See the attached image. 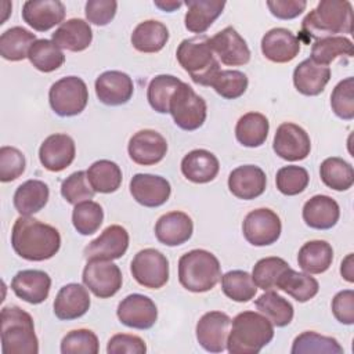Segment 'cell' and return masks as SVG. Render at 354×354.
<instances>
[{
    "instance_id": "1",
    "label": "cell",
    "mask_w": 354,
    "mask_h": 354,
    "mask_svg": "<svg viewBox=\"0 0 354 354\" xmlns=\"http://www.w3.org/2000/svg\"><path fill=\"white\" fill-rule=\"evenodd\" d=\"M14 252L29 261H44L54 257L61 248V235L50 224L30 216L15 220L11 231Z\"/></svg>"
},
{
    "instance_id": "2",
    "label": "cell",
    "mask_w": 354,
    "mask_h": 354,
    "mask_svg": "<svg viewBox=\"0 0 354 354\" xmlns=\"http://www.w3.org/2000/svg\"><path fill=\"white\" fill-rule=\"evenodd\" d=\"M353 32V6L350 1L322 0L311 10L301 22L300 37L304 43L322 37L336 36L337 33L351 35Z\"/></svg>"
},
{
    "instance_id": "3",
    "label": "cell",
    "mask_w": 354,
    "mask_h": 354,
    "mask_svg": "<svg viewBox=\"0 0 354 354\" xmlns=\"http://www.w3.org/2000/svg\"><path fill=\"white\" fill-rule=\"evenodd\" d=\"M227 339L231 354H257L274 337V325L261 313L242 311L231 321Z\"/></svg>"
},
{
    "instance_id": "4",
    "label": "cell",
    "mask_w": 354,
    "mask_h": 354,
    "mask_svg": "<svg viewBox=\"0 0 354 354\" xmlns=\"http://www.w3.org/2000/svg\"><path fill=\"white\" fill-rule=\"evenodd\" d=\"M1 351L4 354H37L39 340L33 318L18 306L3 307L0 313Z\"/></svg>"
},
{
    "instance_id": "5",
    "label": "cell",
    "mask_w": 354,
    "mask_h": 354,
    "mask_svg": "<svg viewBox=\"0 0 354 354\" xmlns=\"http://www.w3.org/2000/svg\"><path fill=\"white\" fill-rule=\"evenodd\" d=\"M176 57L181 68L201 86H210L214 76L221 71L212 50L210 37L206 35L184 39L177 47Z\"/></svg>"
},
{
    "instance_id": "6",
    "label": "cell",
    "mask_w": 354,
    "mask_h": 354,
    "mask_svg": "<svg viewBox=\"0 0 354 354\" xmlns=\"http://www.w3.org/2000/svg\"><path fill=\"white\" fill-rule=\"evenodd\" d=\"M221 278L218 259L205 250L194 249L178 259V281L183 288L194 293L212 290Z\"/></svg>"
},
{
    "instance_id": "7",
    "label": "cell",
    "mask_w": 354,
    "mask_h": 354,
    "mask_svg": "<svg viewBox=\"0 0 354 354\" xmlns=\"http://www.w3.org/2000/svg\"><path fill=\"white\" fill-rule=\"evenodd\" d=\"M169 112L180 129L194 131L205 123L207 105L188 83L181 82L170 98Z\"/></svg>"
},
{
    "instance_id": "8",
    "label": "cell",
    "mask_w": 354,
    "mask_h": 354,
    "mask_svg": "<svg viewBox=\"0 0 354 354\" xmlns=\"http://www.w3.org/2000/svg\"><path fill=\"white\" fill-rule=\"evenodd\" d=\"M48 101L51 109L62 118L76 116L82 113L88 101V90L83 79L77 76H66L50 87Z\"/></svg>"
},
{
    "instance_id": "9",
    "label": "cell",
    "mask_w": 354,
    "mask_h": 354,
    "mask_svg": "<svg viewBox=\"0 0 354 354\" xmlns=\"http://www.w3.org/2000/svg\"><path fill=\"white\" fill-rule=\"evenodd\" d=\"M130 272L141 286L159 289L169 281V260L158 249L147 248L136 253Z\"/></svg>"
},
{
    "instance_id": "10",
    "label": "cell",
    "mask_w": 354,
    "mask_h": 354,
    "mask_svg": "<svg viewBox=\"0 0 354 354\" xmlns=\"http://www.w3.org/2000/svg\"><path fill=\"white\" fill-rule=\"evenodd\" d=\"M282 231L279 216L267 207L249 212L242 223L245 239L253 246H268L275 243Z\"/></svg>"
},
{
    "instance_id": "11",
    "label": "cell",
    "mask_w": 354,
    "mask_h": 354,
    "mask_svg": "<svg viewBox=\"0 0 354 354\" xmlns=\"http://www.w3.org/2000/svg\"><path fill=\"white\" fill-rule=\"evenodd\" d=\"M82 279L86 288L100 299L115 296L123 283L120 268L111 260H88Z\"/></svg>"
},
{
    "instance_id": "12",
    "label": "cell",
    "mask_w": 354,
    "mask_h": 354,
    "mask_svg": "<svg viewBox=\"0 0 354 354\" xmlns=\"http://www.w3.org/2000/svg\"><path fill=\"white\" fill-rule=\"evenodd\" d=\"M272 149L281 159L289 162L303 160L310 155L311 140L303 127L292 122H285L275 131Z\"/></svg>"
},
{
    "instance_id": "13",
    "label": "cell",
    "mask_w": 354,
    "mask_h": 354,
    "mask_svg": "<svg viewBox=\"0 0 354 354\" xmlns=\"http://www.w3.org/2000/svg\"><path fill=\"white\" fill-rule=\"evenodd\" d=\"M231 318L223 311H209L196 324V340L209 353H223L227 348V339Z\"/></svg>"
},
{
    "instance_id": "14",
    "label": "cell",
    "mask_w": 354,
    "mask_h": 354,
    "mask_svg": "<svg viewBox=\"0 0 354 354\" xmlns=\"http://www.w3.org/2000/svg\"><path fill=\"white\" fill-rule=\"evenodd\" d=\"M119 321L133 329H149L158 319V308L152 299L145 295L133 293L126 296L118 306Z\"/></svg>"
},
{
    "instance_id": "15",
    "label": "cell",
    "mask_w": 354,
    "mask_h": 354,
    "mask_svg": "<svg viewBox=\"0 0 354 354\" xmlns=\"http://www.w3.org/2000/svg\"><path fill=\"white\" fill-rule=\"evenodd\" d=\"M129 248V232L124 227L113 224L106 227L100 236L84 248V259L88 260H116Z\"/></svg>"
},
{
    "instance_id": "16",
    "label": "cell",
    "mask_w": 354,
    "mask_h": 354,
    "mask_svg": "<svg viewBox=\"0 0 354 354\" xmlns=\"http://www.w3.org/2000/svg\"><path fill=\"white\" fill-rule=\"evenodd\" d=\"M127 152L134 163L141 166H152L165 158L167 152V142L160 133L151 129H144L131 136L129 140Z\"/></svg>"
},
{
    "instance_id": "17",
    "label": "cell",
    "mask_w": 354,
    "mask_h": 354,
    "mask_svg": "<svg viewBox=\"0 0 354 354\" xmlns=\"http://www.w3.org/2000/svg\"><path fill=\"white\" fill-rule=\"evenodd\" d=\"M129 188L133 199L145 207L162 206L171 194V185L165 177L148 173L134 174Z\"/></svg>"
},
{
    "instance_id": "18",
    "label": "cell",
    "mask_w": 354,
    "mask_h": 354,
    "mask_svg": "<svg viewBox=\"0 0 354 354\" xmlns=\"http://www.w3.org/2000/svg\"><path fill=\"white\" fill-rule=\"evenodd\" d=\"M76 155L75 141L71 136L55 133L48 136L39 148V159L44 169L58 173L73 162Z\"/></svg>"
},
{
    "instance_id": "19",
    "label": "cell",
    "mask_w": 354,
    "mask_h": 354,
    "mask_svg": "<svg viewBox=\"0 0 354 354\" xmlns=\"http://www.w3.org/2000/svg\"><path fill=\"white\" fill-rule=\"evenodd\" d=\"M134 93L131 77L122 71H106L95 79L97 98L109 106H119L130 101Z\"/></svg>"
},
{
    "instance_id": "20",
    "label": "cell",
    "mask_w": 354,
    "mask_h": 354,
    "mask_svg": "<svg viewBox=\"0 0 354 354\" xmlns=\"http://www.w3.org/2000/svg\"><path fill=\"white\" fill-rule=\"evenodd\" d=\"M213 53L228 66H241L250 61V50L245 39L232 26H227L210 39Z\"/></svg>"
},
{
    "instance_id": "21",
    "label": "cell",
    "mask_w": 354,
    "mask_h": 354,
    "mask_svg": "<svg viewBox=\"0 0 354 354\" xmlns=\"http://www.w3.org/2000/svg\"><path fill=\"white\" fill-rule=\"evenodd\" d=\"M65 18V6L59 0H28L22 6V19L37 32H47Z\"/></svg>"
},
{
    "instance_id": "22",
    "label": "cell",
    "mask_w": 354,
    "mask_h": 354,
    "mask_svg": "<svg viewBox=\"0 0 354 354\" xmlns=\"http://www.w3.org/2000/svg\"><path fill=\"white\" fill-rule=\"evenodd\" d=\"M299 51V37L286 28H272L261 39V53L271 62H290L297 57Z\"/></svg>"
},
{
    "instance_id": "23",
    "label": "cell",
    "mask_w": 354,
    "mask_h": 354,
    "mask_svg": "<svg viewBox=\"0 0 354 354\" xmlns=\"http://www.w3.org/2000/svg\"><path fill=\"white\" fill-rule=\"evenodd\" d=\"M11 289L21 300L29 304H40L48 297L51 278L41 270H22L14 275Z\"/></svg>"
},
{
    "instance_id": "24",
    "label": "cell",
    "mask_w": 354,
    "mask_h": 354,
    "mask_svg": "<svg viewBox=\"0 0 354 354\" xmlns=\"http://www.w3.org/2000/svg\"><path fill=\"white\" fill-rule=\"evenodd\" d=\"M266 173L256 165L238 166L228 176V188L231 194L243 201L260 196L266 191Z\"/></svg>"
},
{
    "instance_id": "25",
    "label": "cell",
    "mask_w": 354,
    "mask_h": 354,
    "mask_svg": "<svg viewBox=\"0 0 354 354\" xmlns=\"http://www.w3.org/2000/svg\"><path fill=\"white\" fill-rule=\"evenodd\" d=\"M90 296L80 283H68L62 286L54 300V314L58 319L71 321L83 317L90 308Z\"/></svg>"
},
{
    "instance_id": "26",
    "label": "cell",
    "mask_w": 354,
    "mask_h": 354,
    "mask_svg": "<svg viewBox=\"0 0 354 354\" xmlns=\"http://www.w3.org/2000/svg\"><path fill=\"white\" fill-rule=\"evenodd\" d=\"M194 232V223L184 212H169L160 216L155 224L156 239L166 246L185 243Z\"/></svg>"
},
{
    "instance_id": "27",
    "label": "cell",
    "mask_w": 354,
    "mask_h": 354,
    "mask_svg": "<svg viewBox=\"0 0 354 354\" xmlns=\"http://www.w3.org/2000/svg\"><path fill=\"white\" fill-rule=\"evenodd\" d=\"M218 170L220 163L217 156L207 149H194L181 160L183 176L195 184L210 183L216 178Z\"/></svg>"
},
{
    "instance_id": "28",
    "label": "cell",
    "mask_w": 354,
    "mask_h": 354,
    "mask_svg": "<svg viewBox=\"0 0 354 354\" xmlns=\"http://www.w3.org/2000/svg\"><path fill=\"white\" fill-rule=\"evenodd\" d=\"M330 79V68L314 62L311 58L301 61L293 71V84L303 95L314 97L324 91Z\"/></svg>"
},
{
    "instance_id": "29",
    "label": "cell",
    "mask_w": 354,
    "mask_h": 354,
    "mask_svg": "<svg viewBox=\"0 0 354 354\" xmlns=\"http://www.w3.org/2000/svg\"><path fill=\"white\" fill-rule=\"evenodd\" d=\"M340 217L337 202L328 195H315L303 206V220L314 230H329L336 225Z\"/></svg>"
},
{
    "instance_id": "30",
    "label": "cell",
    "mask_w": 354,
    "mask_h": 354,
    "mask_svg": "<svg viewBox=\"0 0 354 354\" xmlns=\"http://www.w3.org/2000/svg\"><path fill=\"white\" fill-rule=\"evenodd\" d=\"M51 40L64 50L79 53L86 50L93 40V30L88 22L80 18H71L62 22L51 36Z\"/></svg>"
},
{
    "instance_id": "31",
    "label": "cell",
    "mask_w": 354,
    "mask_h": 354,
    "mask_svg": "<svg viewBox=\"0 0 354 354\" xmlns=\"http://www.w3.org/2000/svg\"><path fill=\"white\" fill-rule=\"evenodd\" d=\"M184 4L187 6L185 28L196 35H203L225 7V3L220 0H188Z\"/></svg>"
},
{
    "instance_id": "32",
    "label": "cell",
    "mask_w": 354,
    "mask_h": 354,
    "mask_svg": "<svg viewBox=\"0 0 354 354\" xmlns=\"http://www.w3.org/2000/svg\"><path fill=\"white\" fill-rule=\"evenodd\" d=\"M48 185L41 180L22 183L14 194V207L21 216H30L40 212L48 201Z\"/></svg>"
},
{
    "instance_id": "33",
    "label": "cell",
    "mask_w": 354,
    "mask_h": 354,
    "mask_svg": "<svg viewBox=\"0 0 354 354\" xmlns=\"http://www.w3.org/2000/svg\"><path fill=\"white\" fill-rule=\"evenodd\" d=\"M130 40L140 53H158L169 40V29L159 21L147 19L134 28Z\"/></svg>"
},
{
    "instance_id": "34",
    "label": "cell",
    "mask_w": 354,
    "mask_h": 354,
    "mask_svg": "<svg viewBox=\"0 0 354 354\" xmlns=\"http://www.w3.org/2000/svg\"><path fill=\"white\" fill-rule=\"evenodd\" d=\"M332 261L333 249L326 241H308L299 249L297 263L307 274H322L332 266Z\"/></svg>"
},
{
    "instance_id": "35",
    "label": "cell",
    "mask_w": 354,
    "mask_h": 354,
    "mask_svg": "<svg viewBox=\"0 0 354 354\" xmlns=\"http://www.w3.org/2000/svg\"><path fill=\"white\" fill-rule=\"evenodd\" d=\"M268 130L270 122L263 113L248 112L238 119L235 126V137L243 147L256 148L266 142Z\"/></svg>"
},
{
    "instance_id": "36",
    "label": "cell",
    "mask_w": 354,
    "mask_h": 354,
    "mask_svg": "<svg viewBox=\"0 0 354 354\" xmlns=\"http://www.w3.org/2000/svg\"><path fill=\"white\" fill-rule=\"evenodd\" d=\"M36 35L22 26H12L0 36V55L7 61H22L28 58Z\"/></svg>"
},
{
    "instance_id": "37",
    "label": "cell",
    "mask_w": 354,
    "mask_h": 354,
    "mask_svg": "<svg viewBox=\"0 0 354 354\" xmlns=\"http://www.w3.org/2000/svg\"><path fill=\"white\" fill-rule=\"evenodd\" d=\"M277 289L283 290L299 303L311 300L319 290L318 281L307 272H299L293 268H288L279 278Z\"/></svg>"
},
{
    "instance_id": "38",
    "label": "cell",
    "mask_w": 354,
    "mask_h": 354,
    "mask_svg": "<svg viewBox=\"0 0 354 354\" xmlns=\"http://www.w3.org/2000/svg\"><path fill=\"white\" fill-rule=\"evenodd\" d=\"M86 173L91 188L100 194H111L118 191L123 178L120 167L108 159L94 162Z\"/></svg>"
},
{
    "instance_id": "39",
    "label": "cell",
    "mask_w": 354,
    "mask_h": 354,
    "mask_svg": "<svg viewBox=\"0 0 354 354\" xmlns=\"http://www.w3.org/2000/svg\"><path fill=\"white\" fill-rule=\"evenodd\" d=\"M319 177L322 183L335 191H347L354 184L353 166L342 158H326L319 166Z\"/></svg>"
},
{
    "instance_id": "40",
    "label": "cell",
    "mask_w": 354,
    "mask_h": 354,
    "mask_svg": "<svg viewBox=\"0 0 354 354\" xmlns=\"http://www.w3.org/2000/svg\"><path fill=\"white\" fill-rule=\"evenodd\" d=\"M257 310L270 319L274 326L283 328L293 319V306L281 295L272 290H267L254 301Z\"/></svg>"
},
{
    "instance_id": "41",
    "label": "cell",
    "mask_w": 354,
    "mask_h": 354,
    "mask_svg": "<svg viewBox=\"0 0 354 354\" xmlns=\"http://www.w3.org/2000/svg\"><path fill=\"white\" fill-rule=\"evenodd\" d=\"M354 47L350 39L344 36H329L318 39L311 47V59L319 65L328 66L337 57H353Z\"/></svg>"
},
{
    "instance_id": "42",
    "label": "cell",
    "mask_w": 354,
    "mask_h": 354,
    "mask_svg": "<svg viewBox=\"0 0 354 354\" xmlns=\"http://www.w3.org/2000/svg\"><path fill=\"white\" fill-rule=\"evenodd\" d=\"M28 58L37 71L44 73L58 69L65 62L62 50L48 39H37L32 44Z\"/></svg>"
},
{
    "instance_id": "43",
    "label": "cell",
    "mask_w": 354,
    "mask_h": 354,
    "mask_svg": "<svg viewBox=\"0 0 354 354\" xmlns=\"http://www.w3.org/2000/svg\"><path fill=\"white\" fill-rule=\"evenodd\" d=\"M223 293L238 303L250 301L257 292V286L249 272L242 270H232L221 275Z\"/></svg>"
},
{
    "instance_id": "44",
    "label": "cell",
    "mask_w": 354,
    "mask_h": 354,
    "mask_svg": "<svg viewBox=\"0 0 354 354\" xmlns=\"http://www.w3.org/2000/svg\"><path fill=\"white\" fill-rule=\"evenodd\" d=\"M292 354H342L343 347L335 337L319 335L314 330H306L295 337Z\"/></svg>"
},
{
    "instance_id": "45",
    "label": "cell",
    "mask_w": 354,
    "mask_h": 354,
    "mask_svg": "<svg viewBox=\"0 0 354 354\" xmlns=\"http://www.w3.org/2000/svg\"><path fill=\"white\" fill-rule=\"evenodd\" d=\"M181 84V80L173 75H158L155 76L147 90V98L153 111L158 113H167L170 98L174 90Z\"/></svg>"
},
{
    "instance_id": "46",
    "label": "cell",
    "mask_w": 354,
    "mask_h": 354,
    "mask_svg": "<svg viewBox=\"0 0 354 354\" xmlns=\"http://www.w3.org/2000/svg\"><path fill=\"white\" fill-rule=\"evenodd\" d=\"M104 221V210L94 201H84L75 205L72 212V224L80 235H91L97 232Z\"/></svg>"
},
{
    "instance_id": "47",
    "label": "cell",
    "mask_w": 354,
    "mask_h": 354,
    "mask_svg": "<svg viewBox=\"0 0 354 354\" xmlns=\"http://www.w3.org/2000/svg\"><path fill=\"white\" fill-rule=\"evenodd\" d=\"M289 268V264L281 257H264L260 259L252 271L253 282L263 290H271L277 288L281 275Z\"/></svg>"
},
{
    "instance_id": "48",
    "label": "cell",
    "mask_w": 354,
    "mask_h": 354,
    "mask_svg": "<svg viewBox=\"0 0 354 354\" xmlns=\"http://www.w3.org/2000/svg\"><path fill=\"white\" fill-rule=\"evenodd\" d=\"M248 83V76L243 72L235 69H224L214 76L210 86L223 98L235 100L246 91Z\"/></svg>"
},
{
    "instance_id": "49",
    "label": "cell",
    "mask_w": 354,
    "mask_h": 354,
    "mask_svg": "<svg viewBox=\"0 0 354 354\" xmlns=\"http://www.w3.org/2000/svg\"><path fill=\"white\" fill-rule=\"evenodd\" d=\"M310 181L307 170L301 166H283L277 171L275 184L281 194L286 196H293L301 194Z\"/></svg>"
},
{
    "instance_id": "50",
    "label": "cell",
    "mask_w": 354,
    "mask_h": 354,
    "mask_svg": "<svg viewBox=\"0 0 354 354\" xmlns=\"http://www.w3.org/2000/svg\"><path fill=\"white\" fill-rule=\"evenodd\" d=\"M330 106L337 118L343 120L354 119V79L351 76L335 86L330 94Z\"/></svg>"
},
{
    "instance_id": "51",
    "label": "cell",
    "mask_w": 354,
    "mask_h": 354,
    "mask_svg": "<svg viewBox=\"0 0 354 354\" xmlns=\"http://www.w3.org/2000/svg\"><path fill=\"white\" fill-rule=\"evenodd\" d=\"M98 351V337L90 329L71 330L61 342L62 354H97Z\"/></svg>"
},
{
    "instance_id": "52",
    "label": "cell",
    "mask_w": 354,
    "mask_h": 354,
    "mask_svg": "<svg viewBox=\"0 0 354 354\" xmlns=\"http://www.w3.org/2000/svg\"><path fill=\"white\" fill-rule=\"evenodd\" d=\"M95 191L91 188L87 173L83 170L72 173L61 184V195L71 205H77L84 201L93 199Z\"/></svg>"
},
{
    "instance_id": "53",
    "label": "cell",
    "mask_w": 354,
    "mask_h": 354,
    "mask_svg": "<svg viewBox=\"0 0 354 354\" xmlns=\"http://www.w3.org/2000/svg\"><path fill=\"white\" fill-rule=\"evenodd\" d=\"M26 160L24 153L15 148L4 145L0 148V181L10 183L25 171Z\"/></svg>"
},
{
    "instance_id": "54",
    "label": "cell",
    "mask_w": 354,
    "mask_h": 354,
    "mask_svg": "<svg viewBox=\"0 0 354 354\" xmlns=\"http://www.w3.org/2000/svg\"><path fill=\"white\" fill-rule=\"evenodd\" d=\"M118 3L115 0H88L84 6V14L90 24L105 26L116 14Z\"/></svg>"
},
{
    "instance_id": "55",
    "label": "cell",
    "mask_w": 354,
    "mask_h": 354,
    "mask_svg": "<svg viewBox=\"0 0 354 354\" xmlns=\"http://www.w3.org/2000/svg\"><path fill=\"white\" fill-rule=\"evenodd\" d=\"M108 354H145L147 346L145 342L136 335L118 333L113 335L106 346Z\"/></svg>"
},
{
    "instance_id": "56",
    "label": "cell",
    "mask_w": 354,
    "mask_h": 354,
    "mask_svg": "<svg viewBox=\"0 0 354 354\" xmlns=\"http://www.w3.org/2000/svg\"><path fill=\"white\" fill-rule=\"evenodd\" d=\"M332 313L343 325L354 324V292L351 289L340 290L332 299Z\"/></svg>"
},
{
    "instance_id": "57",
    "label": "cell",
    "mask_w": 354,
    "mask_h": 354,
    "mask_svg": "<svg viewBox=\"0 0 354 354\" xmlns=\"http://www.w3.org/2000/svg\"><path fill=\"white\" fill-rule=\"evenodd\" d=\"M270 12L279 19H293L299 17L307 7L304 0H268Z\"/></svg>"
},
{
    "instance_id": "58",
    "label": "cell",
    "mask_w": 354,
    "mask_h": 354,
    "mask_svg": "<svg viewBox=\"0 0 354 354\" xmlns=\"http://www.w3.org/2000/svg\"><path fill=\"white\" fill-rule=\"evenodd\" d=\"M340 274L347 282H354V263L353 253H348L340 266Z\"/></svg>"
},
{
    "instance_id": "59",
    "label": "cell",
    "mask_w": 354,
    "mask_h": 354,
    "mask_svg": "<svg viewBox=\"0 0 354 354\" xmlns=\"http://www.w3.org/2000/svg\"><path fill=\"white\" fill-rule=\"evenodd\" d=\"M153 4L167 12H173L176 8H180L183 6L181 1H153Z\"/></svg>"
}]
</instances>
